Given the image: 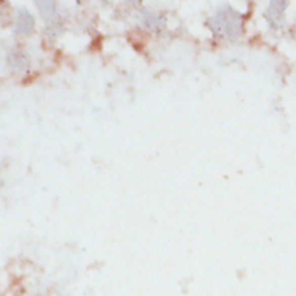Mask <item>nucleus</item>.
<instances>
[{
	"instance_id": "f03ea898",
	"label": "nucleus",
	"mask_w": 296,
	"mask_h": 296,
	"mask_svg": "<svg viewBox=\"0 0 296 296\" xmlns=\"http://www.w3.org/2000/svg\"><path fill=\"white\" fill-rule=\"evenodd\" d=\"M32 28H34V20H32L31 13L28 10H20L18 20H16V31L20 34H28L32 31Z\"/></svg>"
},
{
	"instance_id": "7ed1b4c3",
	"label": "nucleus",
	"mask_w": 296,
	"mask_h": 296,
	"mask_svg": "<svg viewBox=\"0 0 296 296\" xmlns=\"http://www.w3.org/2000/svg\"><path fill=\"white\" fill-rule=\"evenodd\" d=\"M39 8L43 12H51V10H54L55 8V4L54 2H46V4H39Z\"/></svg>"
},
{
	"instance_id": "f257e3e1",
	"label": "nucleus",
	"mask_w": 296,
	"mask_h": 296,
	"mask_svg": "<svg viewBox=\"0 0 296 296\" xmlns=\"http://www.w3.org/2000/svg\"><path fill=\"white\" fill-rule=\"evenodd\" d=\"M241 15L236 10H233L232 7H222L220 10L212 16L209 21L210 29L216 34L227 37V39H236L241 34L243 24H241Z\"/></svg>"
}]
</instances>
